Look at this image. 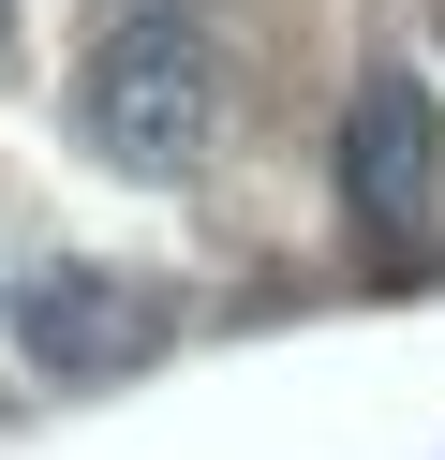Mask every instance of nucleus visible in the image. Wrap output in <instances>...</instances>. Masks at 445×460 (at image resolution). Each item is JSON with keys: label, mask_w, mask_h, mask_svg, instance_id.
Segmentation results:
<instances>
[{"label": "nucleus", "mask_w": 445, "mask_h": 460, "mask_svg": "<svg viewBox=\"0 0 445 460\" xmlns=\"http://www.w3.org/2000/svg\"><path fill=\"white\" fill-rule=\"evenodd\" d=\"M431 164H445V119L415 75H356L342 104V208L371 223V238H401L415 208H431Z\"/></svg>", "instance_id": "7ed1b4c3"}, {"label": "nucleus", "mask_w": 445, "mask_h": 460, "mask_svg": "<svg viewBox=\"0 0 445 460\" xmlns=\"http://www.w3.org/2000/svg\"><path fill=\"white\" fill-rule=\"evenodd\" d=\"M15 341H30V371H45V386H104V371H134L148 341H164V312H148L119 268L45 252V268L15 282Z\"/></svg>", "instance_id": "f03ea898"}, {"label": "nucleus", "mask_w": 445, "mask_h": 460, "mask_svg": "<svg viewBox=\"0 0 445 460\" xmlns=\"http://www.w3.org/2000/svg\"><path fill=\"white\" fill-rule=\"evenodd\" d=\"M223 45L193 31V15H119L104 45H89L75 75V134L119 164V179H178V164H208V134H223Z\"/></svg>", "instance_id": "f257e3e1"}, {"label": "nucleus", "mask_w": 445, "mask_h": 460, "mask_svg": "<svg viewBox=\"0 0 445 460\" xmlns=\"http://www.w3.org/2000/svg\"><path fill=\"white\" fill-rule=\"evenodd\" d=\"M0 60H15V0H0Z\"/></svg>", "instance_id": "20e7f679"}]
</instances>
